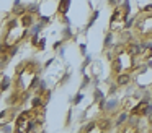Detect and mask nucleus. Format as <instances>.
<instances>
[{
  "mask_svg": "<svg viewBox=\"0 0 152 133\" xmlns=\"http://www.w3.org/2000/svg\"><path fill=\"white\" fill-rule=\"evenodd\" d=\"M152 52L144 54L141 44L132 39L128 32L126 37L118 41L108 52V65H110V76L118 86H124L131 81L132 75L145 63Z\"/></svg>",
  "mask_w": 152,
  "mask_h": 133,
  "instance_id": "f257e3e1",
  "label": "nucleus"
},
{
  "mask_svg": "<svg viewBox=\"0 0 152 133\" xmlns=\"http://www.w3.org/2000/svg\"><path fill=\"white\" fill-rule=\"evenodd\" d=\"M41 73H43V65L38 58L31 57L17 65L10 81V94L7 99L8 107L20 110L25 106L28 97H31L36 91Z\"/></svg>",
  "mask_w": 152,
  "mask_h": 133,
  "instance_id": "f03ea898",
  "label": "nucleus"
},
{
  "mask_svg": "<svg viewBox=\"0 0 152 133\" xmlns=\"http://www.w3.org/2000/svg\"><path fill=\"white\" fill-rule=\"evenodd\" d=\"M36 16L33 12H20L8 18L2 26V55L4 60L13 55V50L25 42L26 36L30 34L31 28L34 26Z\"/></svg>",
  "mask_w": 152,
  "mask_h": 133,
  "instance_id": "7ed1b4c3",
  "label": "nucleus"
},
{
  "mask_svg": "<svg viewBox=\"0 0 152 133\" xmlns=\"http://www.w3.org/2000/svg\"><path fill=\"white\" fill-rule=\"evenodd\" d=\"M129 34L141 45L152 42V8H144L132 18Z\"/></svg>",
  "mask_w": 152,
  "mask_h": 133,
  "instance_id": "20e7f679",
  "label": "nucleus"
},
{
  "mask_svg": "<svg viewBox=\"0 0 152 133\" xmlns=\"http://www.w3.org/2000/svg\"><path fill=\"white\" fill-rule=\"evenodd\" d=\"M44 109L46 106H30V109L21 110L15 117V132L17 133H28L43 127Z\"/></svg>",
  "mask_w": 152,
  "mask_h": 133,
  "instance_id": "39448f33",
  "label": "nucleus"
},
{
  "mask_svg": "<svg viewBox=\"0 0 152 133\" xmlns=\"http://www.w3.org/2000/svg\"><path fill=\"white\" fill-rule=\"evenodd\" d=\"M115 128V120L111 115H100L93 119L90 123L83 125L80 132L83 133H108Z\"/></svg>",
  "mask_w": 152,
  "mask_h": 133,
  "instance_id": "423d86ee",
  "label": "nucleus"
},
{
  "mask_svg": "<svg viewBox=\"0 0 152 133\" xmlns=\"http://www.w3.org/2000/svg\"><path fill=\"white\" fill-rule=\"evenodd\" d=\"M128 12H129V6L126 3L123 5H118L113 12L111 18H110V26L108 29L111 32H119L126 24V19H128Z\"/></svg>",
  "mask_w": 152,
  "mask_h": 133,
  "instance_id": "0eeeda50",
  "label": "nucleus"
},
{
  "mask_svg": "<svg viewBox=\"0 0 152 133\" xmlns=\"http://www.w3.org/2000/svg\"><path fill=\"white\" fill-rule=\"evenodd\" d=\"M147 110H149V102H147V101H139V102L134 104L132 109L129 110V117L141 120V119H144V117L149 114Z\"/></svg>",
  "mask_w": 152,
  "mask_h": 133,
  "instance_id": "6e6552de",
  "label": "nucleus"
},
{
  "mask_svg": "<svg viewBox=\"0 0 152 133\" xmlns=\"http://www.w3.org/2000/svg\"><path fill=\"white\" fill-rule=\"evenodd\" d=\"M141 130L142 132H151L152 133V110L144 117V119H141Z\"/></svg>",
  "mask_w": 152,
  "mask_h": 133,
  "instance_id": "1a4fd4ad",
  "label": "nucleus"
},
{
  "mask_svg": "<svg viewBox=\"0 0 152 133\" xmlns=\"http://www.w3.org/2000/svg\"><path fill=\"white\" fill-rule=\"evenodd\" d=\"M67 6H69V0H62V2H61V6H59V12H57V15H59L61 21H64V15H66Z\"/></svg>",
  "mask_w": 152,
  "mask_h": 133,
  "instance_id": "9d476101",
  "label": "nucleus"
},
{
  "mask_svg": "<svg viewBox=\"0 0 152 133\" xmlns=\"http://www.w3.org/2000/svg\"><path fill=\"white\" fill-rule=\"evenodd\" d=\"M149 96H151V101H152V84H151V88H149Z\"/></svg>",
  "mask_w": 152,
  "mask_h": 133,
  "instance_id": "9b49d317",
  "label": "nucleus"
}]
</instances>
